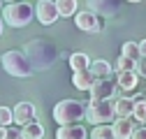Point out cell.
Returning a JSON list of instances; mask_svg holds the SVG:
<instances>
[{
	"label": "cell",
	"instance_id": "1",
	"mask_svg": "<svg viewBox=\"0 0 146 139\" xmlns=\"http://www.w3.org/2000/svg\"><path fill=\"white\" fill-rule=\"evenodd\" d=\"M23 54H28L26 58L30 60L33 70H35V67H37V70H46V67H51L53 63H56V58H58L56 46H53V44H49V42H44V40L28 42Z\"/></svg>",
	"mask_w": 146,
	"mask_h": 139
},
{
	"label": "cell",
	"instance_id": "2",
	"mask_svg": "<svg viewBox=\"0 0 146 139\" xmlns=\"http://www.w3.org/2000/svg\"><path fill=\"white\" fill-rule=\"evenodd\" d=\"M5 23H9L12 28H26L33 21V5L26 3V0H14V3H7V7L3 9Z\"/></svg>",
	"mask_w": 146,
	"mask_h": 139
},
{
	"label": "cell",
	"instance_id": "3",
	"mask_svg": "<svg viewBox=\"0 0 146 139\" xmlns=\"http://www.w3.org/2000/svg\"><path fill=\"white\" fill-rule=\"evenodd\" d=\"M84 109L86 104L79 100H60L53 107V120L58 125H67V123H79L84 118Z\"/></svg>",
	"mask_w": 146,
	"mask_h": 139
},
{
	"label": "cell",
	"instance_id": "4",
	"mask_svg": "<svg viewBox=\"0 0 146 139\" xmlns=\"http://www.w3.org/2000/svg\"><path fill=\"white\" fill-rule=\"evenodd\" d=\"M84 116L88 123L100 125V123H111L114 116V102L111 100H90L84 109Z\"/></svg>",
	"mask_w": 146,
	"mask_h": 139
},
{
	"label": "cell",
	"instance_id": "5",
	"mask_svg": "<svg viewBox=\"0 0 146 139\" xmlns=\"http://www.w3.org/2000/svg\"><path fill=\"white\" fill-rule=\"evenodd\" d=\"M3 67H5V72H9L12 77H30L33 74L30 60L26 58L23 51H16V49L3 54Z\"/></svg>",
	"mask_w": 146,
	"mask_h": 139
},
{
	"label": "cell",
	"instance_id": "6",
	"mask_svg": "<svg viewBox=\"0 0 146 139\" xmlns=\"http://www.w3.org/2000/svg\"><path fill=\"white\" fill-rule=\"evenodd\" d=\"M74 26L84 32H102L104 30V16L95 14V12H90V9H77L74 12Z\"/></svg>",
	"mask_w": 146,
	"mask_h": 139
},
{
	"label": "cell",
	"instance_id": "7",
	"mask_svg": "<svg viewBox=\"0 0 146 139\" xmlns=\"http://www.w3.org/2000/svg\"><path fill=\"white\" fill-rule=\"evenodd\" d=\"M90 100H111L116 93V81L111 77H104V79H95L93 86L88 88Z\"/></svg>",
	"mask_w": 146,
	"mask_h": 139
},
{
	"label": "cell",
	"instance_id": "8",
	"mask_svg": "<svg viewBox=\"0 0 146 139\" xmlns=\"http://www.w3.org/2000/svg\"><path fill=\"white\" fill-rule=\"evenodd\" d=\"M35 16L40 19L42 26H51V23H56L60 16H58V9L56 5H53V0H37V5L33 7Z\"/></svg>",
	"mask_w": 146,
	"mask_h": 139
},
{
	"label": "cell",
	"instance_id": "9",
	"mask_svg": "<svg viewBox=\"0 0 146 139\" xmlns=\"http://www.w3.org/2000/svg\"><path fill=\"white\" fill-rule=\"evenodd\" d=\"M35 118H37V109H35L33 102H19L12 109V123H16V125H26Z\"/></svg>",
	"mask_w": 146,
	"mask_h": 139
},
{
	"label": "cell",
	"instance_id": "10",
	"mask_svg": "<svg viewBox=\"0 0 146 139\" xmlns=\"http://www.w3.org/2000/svg\"><path fill=\"white\" fill-rule=\"evenodd\" d=\"M86 5L90 12H95L100 16H114L121 9V0H86Z\"/></svg>",
	"mask_w": 146,
	"mask_h": 139
},
{
	"label": "cell",
	"instance_id": "11",
	"mask_svg": "<svg viewBox=\"0 0 146 139\" xmlns=\"http://www.w3.org/2000/svg\"><path fill=\"white\" fill-rule=\"evenodd\" d=\"M135 125H139V123H135L130 116H125V118H114V120H111L114 139H130V134H132Z\"/></svg>",
	"mask_w": 146,
	"mask_h": 139
},
{
	"label": "cell",
	"instance_id": "12",
	"mask_svg": "<svg viewBox=\"0 0 146 139\" xmlns=\"http://www.w3.org/2000/svg\"><path fill=\"white\" fill-rule=\"evenodd\" d=\"M86 137H88V132L79 123H67L56 130V139H86Z\"/></svg>",
	"mask_w": 146,
	"mask_h": 139
},
{
	"label": "cell",
	"instance_id": "13",
	"mask_svg": "<svg viewBox=\"0 0 146 139\" xmlns=\"http://www.w3.org/2000/svg\"><path fill=\"white\" fill-rule=\"evenodd\" d=\"M139 83L137 72H116V91H135Z\"/></svg>",
	"mask_w": 146,
	"mask_h": 139
},
{
	"label": "cell",
	"instance_id": "14",
	"mask_svg": "<svg viewBox=\"0 0 146 139\" xmlns=\"http://www.w3.org/2000/svg\"><path fill=\"white\" fill-rule=\"evenodd\" d=\"M88 72L93 74L95 79H104V77H111L114 74V67L109 65L107 60H90L88 63Z\"/></svg>",
	"mask_w": 146,
	"mask_h": 139
},
{
	"label": "cell",
	"instance_id": "15",
	"mask_svg": "<svg viewBox=\"0 0 146 139\" xmlns=\"http://www.w3.org/2000/svg\"><path fill=\"white\" fill-rule=\"evenodd\" d=\"M93 81H95V77L90 74L88 70H79V72L72 74V83H74V88H79V91H88L90 86H93Z\"/></svg>",
	"mask_w": 146,
	"mask_h": 139
},
{
	"label": "cell",
	"instance_id": "16",
	"mask_svg": "<svg viewBox=\"0 0 146 139\" xmlns=\"http://www.w3.org/2000/svg\"><path fill=\"white\" fill-rule=\"evenodd\" d=\"M44 137V128L37 120H30V123L21 125V139H42Z\"/></svg>",
	"mask_w": 146,
	"mask_h": 139
},
{
	"label": "cell",
	"instance_id": "17",
	"mask_svg": "<svg viewBox=\"0 0 146 139\" xmlns=\"http://www.w3.org/2000/svg\"><path fill=\"white\" fill-rule=\"evenodd\" d=\"M130 118H135V123L144 125V120H146V100L139 95L135 102H132V111H130Z\"/></svg>",
	"mask_w": 146,
	"mask_h": 139
},
{
	"label": "cell",
	"instance_id": "18",
	"mask_svg": "<svg viewBox=\"0 0 146 139\" xmlns=\"http://www.w3.org/2000/svg\"><path fill=\"white\" fill-rule=\"evenodd\" d=\"M132 97H118L116 102H114V116L116 118H125V116H130V111H132Z\"/></svg>",
	"mask_w": 146,
	"mask_h": 139
},
{
	"label": "cell",
	"instance_id": "19",
	"mask_svg": "<svg viewBox=\"0 0 146 139\" xmlns=\"http://www.w3.org/2000/svg\"><path fill=\"white\" fill-rule=\"evenodd\" d=\"M67 63L72 67V72H79V70H88L90 58H88V54H84V51H77V54H72L67 58Z\"/></svg>",
	"mask_w": 146,
	"mask_h": 139
},
{
	"label": "cell",
	"instance_id": "20",
	"mask_svg": "<svg viewBox=\"0 0 146 139\" xmlns=\"http://www.w3.org/2000/svg\"><path fill=\"white\" fill-rule=\"evenodd\" d=\"M58 9V16H74L77 12V0H53Z\"/></svg>",
	"mask_w": 146,
	"mask_h": 139
},
{
	"label": "cell",
	"instance_id": "21",
	"mask_svg": "<svg viewBox=\"0 0 146 139\" xmlns=\"http://www.w3.org/2000/svg\"><path fill=\"white\" fill-rule=\"evenodd\" d=\"M90 137H93V139H114V130H111V123H100L98 128H93Z\"/></svg>",
	"mask_w": 146,
	"mask_h": 139
},
{
	"label": "cell",
	"instance_id": "22",
	"mask_svg": "<svg viewBox=\"0 0 146 139\" xmlns=\"http://www.w3.org/2000/svg\"><path fill=\"white\" fill-rule=\"evenodd\" d=\"M135 67H137V60L132 58H127V56H118V63H116V72H135Z\"/></svg>",
	"mask_w": 146,
	"mask_h": 139
},
{
	"label": "cell",
	"instance_id": "23",
	"mask_svg": "<svg viewBox=\"0 0 146 139\" xmlns=\"http://www.w3.org/2000/svg\"><path fill=\"white\" fill-rule=\"evenodd\" d=\"M121 54H123V56H127V58H132V60L141 58V54H139V46H137V42H125V44H123V49H121Z\"/></svg>",
	"mask_w": 146,
	"mask_h": 139
},
{
	"label": "cell",
	"instance_id": "24",
	"mask_svg": "<svg viewBox=\"0 0 146 139\" xmlns=\"http://www.w3.org/2000/svg\"><path fill=\"white\" fill-rule=\"evenodd\" d=\"M0 125H12V109L9 107H0Z\"/></svg>",
	"mask_w": 146,
	"mask_h": 139
},
{
	"label": "cell",
	"instance_id": "25",
	"mask_svg": "<svg viewBox=\"0 0 146 139\" xmlns=\"http://www.w3.org/2000/svg\"><path fill=\"white\" fill-rule=\"evenodd\" d=\"M5 139H21V128L5 125Z\"/></svg>",
	"mask_w": 146,
	"mask_h": 139
},
{
	"label": "cell",
	"instance_id": "26",
	"mask_svg": "<svg viewBox=\"0 0 146 139\" xmlns=\"http://www.w3.org/2000/svg\"><path fill=\"white\" fill-rule=\"evenodd\" d=\"M130 139H146V130H144V125H135Z\"/></svg>",
	"mask_w": 146,
	"mask_h": 139
},
{
	"label": "cell",
	"instance_id": "27",
	"mask_svg": "<svg viewBox=\"0 0 146 139\" xmlns=\"http://www.w3.org/2000/svg\"><path fill=\"white\" fill-rule=\"evenodd\" d=\"M0 139H5V128L0 125Z\"/></svg>",
	"mask_w": 146,
	"mask_h": 139
},
{
	"label": "cell",
	"instance_id": "28",
	"mask_svg": "<svg viewBox=\"0 0 146 139\" xmlns=\"http://www.w3.org/2000/svg\"><path fill=\"white\" fill-rule=\"evenodd\" d=\"M0 35H3V19H0Z\"/></svg>",
	"mask_w": 146,
	"mask_h": 139
},
{
	"label": "cell",
	"instance_id": "29",
	"mask_svg": "<svg viewBox=\"0 0 146 139\" xmlns=\"http://www.w3.org/2000/svg\"><path fill=\"white\" fill-rule=\"evenodd\" d=\"M127 3H141V0H127Z\"/></svg>",
	"mask_w": 146,
	"mask_h": 139
},
{
	"label": "cell",
	"instance_id": "30",
	"mask_svg": "<svg viewBox=\"0 0 146 139\" xmlns=\"http://www.w3.org/2000/svg\"><path fill=\"white\" fill-rule=\"evenodd\" d=\"M0 7H3V0H0Z\"/></svg>",
	"mask_w": 146,
	"mask_h": 139
},
{
	"label": "cell",
	"instance_id": "31",
	"mask_svg": "<svg viewBox=\"0 0 146 139\" xmlns=\"http://www.w3.org/2000/svg\"><path fill=\"white\" fill-rule=\"evenodd\" d=\"M7 3H14V0H7Z\"/></svg>",
	"mask_w": 146,
	"mask_h": 139
}]
</instances>
